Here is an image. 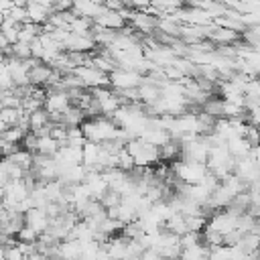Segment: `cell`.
I'll list each match as a JSON object with an SVG mask.
<instances>
[{
	"instance_id": "6da1fadb",
	"label": "cell",
	"mask_w": 260,
	"mask_h": 260,
	"mask_svg": "<svg viewBox=\"0 0 260 260\" xmlns=\"http://www.w3.org/2000/svg\"><path fill=\"white\" fill-rule=\"evenodd\" d=\"M126 150L132 154L136 167H140V169H148V167L160 162V148L148 144L142 138H130L126 142Z\"/></svg>"
},
{
	"instance_id": "52a82bcc",
	"label": "cell",
	"mask_w": 260,
	"mask_h": 260,
	"mask_svg": "<svg viewBox=\"0 0 260 260\" xmlns=\"http://www.w3.org/2000/svg\"><path fill=\"white\" fill-rule=\"evenodd\" d=\"M252 148H254V146L250 144V140H248L246 136H234V138H230V140H228V150L232 152V156H234V158L250 156Z\"/></svg>"
},
{
	"instance_id": "7c38bea8",
	"label": "cell",
	"mask_w": 260,
	"mask_h": 260,
	"mask_svg": "<svg viewBox=\"0 0 260 260\" xmlns=\"http://www.w3.org/2000/svg\"><path fill=\"white\" fill-rule=\"evenodd\" d=\"M39 238H41V234L35 232L32 228H28V225H24V228L18 232V236H16V240H18V242H24V244H37Z\"/></svg>"
},
{
	"instance_id": "7a4b0ae2",
	"label": "cell",
	"mask_w": 260,
	"mask_h": 260,
	"mask_svg": "<svg viewBox=\"0 0 260 260\" xmlns=\"http://www.w3.org/2000/svg\"><path fill=\"white\" fill-rule=\"evenodd\" d=\"M173 171H175L179 183H185V185H199L209 175L207 165H203V162H191V160H183V158L177 160V162H173Z\"/></svg>"
},
{
	"instance_id": "277c9868",
	"label": "cell",
	"mask_w": 260,
	"mask_h": 260,
	"mask_svg": "<svg viewBox=\"0 0 260 260\" xmlns=\"http://www.w3.org/2000/svg\"><path fill=\"white\" fill-rule=\"evenodd\" d=\"M238 219H240V215L234 213L232 209H219V211H215L209 217L207 228L213 230V232H217V234H221L223 238H228L230 234L238 232Z\"/></svg>"
},
{
	"instance_id": "4fadbf2b",
	"label": "cell",
	"mask_w": 260,
	"mask_h": 260,
	"mask_svg": "<svg viewBox=\"0 0 260 260\" xmlns=\"http://www.w3.org/2000/svg\"><path fill=\"white\" fill-rule=\"evenodd\" d=\"M102 203H104V207H106V209H112V207H116V205H120V203H122V195H120L118 191L110 189V191L102 197Z\"/></svg>"
},
{
	"instance_id": "3957f363",
	"label": "cell",
	"mask_w": 260,
	"mask_h": 260,
	"mask_svg": "<svg viewBox=\"0 0 260 260\" xmlns=\"http://www.w3.org/2000/svg\"><path fill=\"white\" fill-rule=\"evenodd\" d=\"M144 81V75L132 69L118 67L114 73H110V87L114 91H126V89H138Z\"/></svg>"
},
{
	"instance_id": "9a60e30c",
	"label": "cell",
	"mask_w": 260,
	"mask_h": 260,
	"mask_svg": "<svg viewBox=\"0 0 260 260\" xmlns=\"http://www.w3.org/2000/svg\"><path fill=\"white\" fill-rule=\"evenodd\" d=\"M162 260H165V258H162Z\"/></svg>"
},
{
	"instance_id": "8fae6325",
	"label": "cell",
	"mask_w": 260,
	"mask_h": 260,
	"mask_svg": "<svg viewBox=\"0 0 260 260\" xmlns=\"http://www.w3.org/2000/svg\"><path fill=\"white\" fill-rule=\"evenodd\" d=\"M26 134H28V130H24L20 126H12V128L2 130V140L12 142V144H22V140H24Z\"/></svg>"
},
{
	"instance_id": "8992f818",
	"label": "cell",
	"mask_w": 260,
	"mask_h": 260,
	"mask_svg": "<svg viewBox=\"0 0 260 260\" xmlns=\"http://www.w3.org/2000/svg\"><path fill=\"white\" fill-rule=\"evenodd\" d=\"M24 221L28 228H32L39 234H45L51 228V217L43 207H32L30 211L24 213Z\"/></svg>"
},
{
	"instance_id": "5b68a950",
	"label": "cell",
	"mask_w": 260,
	"mask_h": 260,
	"mask_svg": "<svg viewBox=\"0 0 260 260\" xmlns=\"http://www.w3.org/2000/svg\"><path fill=\"white\" fill-rule=\"evenodd\" d=\"M71 95L67 89H51L45 100V110L49 114H65L71 108Z\"/></svg>"
},
{
	"instance_id": "30bf717a",
	"label": "cell",
	"mask_w": 260,
	"mask_h": 260,
	"mask_svg": "<svg viewBox=\"0 0 260 260\" xmlns=\"http://www.w3.org/2000/svg\"><path fill=\"white\" fill-rule=\"evenodd\" d=\"M61 148V142L57 138H53L51 134H43L39 136V144H37V154H45V156H55Z\"/></svg>"
},
{
	"instance_id": "9c48e42d",
	"label": "cell",
	"mask_w": 260,
	"mask_h": 260,
	"mask_svg": "<svg viewBox=\"0 0 260 260\" xmlns=\"http://www.w3.org/2000/svg\"><path fill=\"white\" fill-rule=\"evenodd\" d=\"M24 116V110L22 108H2L0 110V124H2V130L6 128H12V126H18L20 120Z\"/></svg>"
},
{
	"instance_id": "ba28073f",
	"label": "cell",
	"mask_w": 260,
	"mask_h": 260,
	"mask_svg": "<svg viewBox=\"0 0 260 260\" xmlns=\"http://www.w3.org/2000/svg\"><path fill=\"white\" fill-rule=\"evenodd\" d=\"M169 234H175V236H185L187 232H189V225H187V215H183V213H173L167 221H165V225H162Z\"/></svg>"
},
{
	"instance_id": "5bb4252c",
	"label": "cell",
	"mask_w": 260,
	"mask_h": 260,
	"mask_svg": "<svg viewBox=\"0 0 260 260\" xmlns=\"http://www.w3.org/2000/svg\"><path fill=\"white\" fill-rule=\"evenodd\" d=\"M22 260H30V258H28V256H24V258H22Z\"/></svg>"
}]
</instances>
